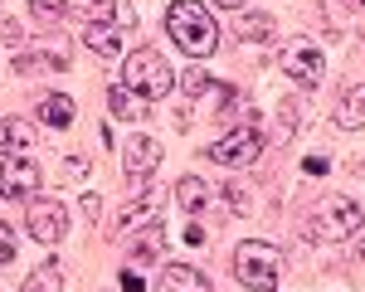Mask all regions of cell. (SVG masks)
Returning <instances> with one entry per match:
<instances>
[{"label": "cell", "instance_id": "obj_26", "mask_svg": "<svg viewBox=\"0 0 365 292\" xmlns=\"http://www.w3.org/2000/svg\"><path fill=\"white\" fill-rule=\"evenodd\" d=\"M302 171H307V175H327V156H307Z\"/></svg>", "mask_w": 365, "mask_h": 292}, {"label": "cell", "instance_id": "obj_8", "mask_svg": "<svg viewBox=\"0 0 365 292\" xmlns=\"http://www.w3.org/2000/svg\"><path fill=\"white\" fill-rule=\"evenodd\" d=\"M25 229L34 244H58L68 234V209L58 200H29V214H25Z\"/></svg>", "mask_w": 365, "mask_h": 292}, {"label": "cell", "instance_id": "obj_17", "mask_svg": "<svg viewBox=\"0 0 365 292\" xmlns=\"http://www.w3.org/2000/svg\"><path fill=\"white\" fill-rule=\"evenodd\" d=\"M39 122H49V127H68V122H73V98H63V93L39 98Z\"/></svg>", "mask_w": 365, "mask_h": 292}, {"label": "cell", "instance_id": "obj_7", "mask_svg": "<svg viewBox=\"0 0 365 292\" xmlns=\"http://www.w3.org/2000/svg\"><path fill=\"white\" fill-rule=\"evenodd\" d=\"M34 185H39V161L29 151L0 156V200H29Z\"/></svg>", "mask_w": 365, "mask_h": 292}, {"label": "cell", "instance_id": "obj_22", "mask_svg": "<svg viewBox=\"0 0 365 292\" xmlns=\"http://www.w3.org/2000/svg\"><path fill=\"white\" fill-rule=\"evenodd\" d=\"M180 88H185L190 98H200V93L210 88V73H205V68H185V73H180Z\"/></svg>", "mask_w": 365, "mask_h": 292}, {"label": "cell", "instance_id": "obj_19", "mask_svg": "<svg viewBox=\"0 0 365 292\" xmlns=\"http://www.w3.org/2000/svg\"><path fill=\"white\" fill-rule=\"evenodd\" d=\"M108 113L113 117H122V122H137L141 117V108H137V93H132V88H108Z\"/></svg>", "mask_w": 365, "mask_h": 292}, {"label": "cell", "instance_id": "obj_12", "mask_svg": "<svg viewBox=\"0 0 365 292\" xmlns=\"http://www.w3.org/2000/svg\"><path fill=\"white\" fill-rule=\"evenodd\" d=\"M175 200L185 204L190 214H205V209L215 204V185H210V180H200V175H180V185H175Z\"/></svg>", "mask_w": 365, "mask_h": 292}, {"label": "cell", "instance_id": "obj_28", "mask_svg": "<svg viewBox=\"0 0 365 292\" xmlns=\"http://www.w3.org/2000/svg\"><path fill=\"white\" fill-rule=\"evenodd\" d=\"M68 175H88V161H83V156H68Z\"/></svg>", "mask_w": 365, "mask_h": 292}, {"label": "cell", "instance_id": "obj_9", "mask_svg": "<svg viewBox=\"0 0 365 292\" xmlns=\"http://www.w3.org/2000/svg\"><path fill=\"white\" fill-rule=\"evenodd\" d=\"M122 166H127V175H132V180L151 175L156 166H161V146H156L151 137H146V132H141V137H132V142L122 146Z\"/></svg>", "mask_w": 365, "mask_h": 292}, {"label": "cell", "instance_id": "obj_27", "mask_svg": "<svg viewBox=\"0 0 365 292\" xmlns=\"http://www.w3.org/2000/svg\"><path fill=\"white\" fill-rule=\"evenodd\" d=\"M122 288H127V292H141V273H137V268H127V273H122Z\"/></svg>", "mask_w": 365, "mask_h": 292}, {"label": "cell", "instance_id": "obj_5", "mask_svg": "<svg viewBox=\"0 0 365 292\" xmlns=\"http://www.w3.org/2000/svg\"><path fill=\"white\" fill-rule=\"evenodd\" d=\"M205 156H210L215 166H229V171L253 166V161L263 156V132H258V127H234V132H225L215 146H205Z\"/></svg>", "mask_w": 365, "mask_h": 292}, {"label": "cell", "instance_id": "obj_18", "mask_svg": "<svg viewBox=\"0 0 365 292\" xmlns=\"http://www.w3.org/2000/svg\"><path fill=\"white\" fill-rule=\"evenodd\" d=\"M20 292H63V273H58V263H39V268L25 278V288H20Z\"/></svg>", "mask_w": 365, "mask_h": 292}, {"label": "cell", "instance_id": "obj_6", "mask_svg": "<svg viewBox=\"0 0 365 292\" xmlns=\"http://www.w3.org/2000/svg\"><path fill=\"white\" fill-rule=\"evenodd\" d=\"M278 68L297 88H317L322 73H327V58H322V49H317L312 39H287V44L278 49Z\"/></svg>", "mask_w": 365, "mask_h": 292}, {"label": "cell", "instance_id": "obj_31", "mask_svg": "<svg viewBox=\"0 0 365 292\" xmlns=\"http://www.w3.org/2000/svg\"><path fill=\"white\" fill-rule=\"evenodd\" d=\"M356 5H361V10H365V0H356Z\"/></svg>", "mask_w": 365, "mask_h": 292}, {"label": "cell", "instance_id": "obj_24", "mask_svg": "<svg viewBox=\"0 0 365 292\" xmlns=\"http://www.w3.org/2000/svg\"><path fill=\"white\" fill-rule=\"evenodd\" d=\"M10 259H15V229H10V224L0 219V268H5Z\"/></svg>", "mask_w": 365, "mask_h": 292}, {"label": "cell", "instance_id": "obj_10", "mask_svg": "<svg viewBox=\"0 0 365 292\" xmlns=\"http://www.w3.org/2000/svg\"><path fill=\"white\" fill-rule=\"evenodd\" d=\"M78 39H83L93 54H103V58L122 54V29H117L113 20H88V25H78Z\"/></svg>", "mask_w": 365, "mask_h": 292}, {"label": "cell", "instance_id": "obj_15", "mask_svg": "<svg viewBox=\"0 0 365 292\" xmlns=\"http://www.w3.org/2000/svg\"><path fill=\"white\" fill-rule=\"evenodd\" d=\"M29 122H15V117H0V156H15V151H29Z\"/></svg>", "mask_w": 365, "mask_h": 292}, {"label": "cell", "instance_id": "obj_30", "mask_svg": "<svg viewBox=\"0 0 365 292\" xmlns=\"http://www.w3.org/2000/svg\"><path fill=\"white\" fill-rule=\"evenodd\" d=\"M88 5H108V0H88Z\"/></svg>", "mask_w": 365, "mask_h": 292}, {"label": "cell", "instance_id": "obj_32", "mask_svg": "<svg viewBox=\"0 0 365 292\" xmlns=\"http://www.w3.org/2000/svg\"><path fill=\"white\" fill-rule=\"evenodd\" d=\"M0 5H5V0H0Z\"/></svg>", "mask_w": 365, "mask_h": 292}, {"label": "cell", "instance_id": "obj_13", "mask_svg": "<svg viewBox=\"0 0 365 292\" xmlns=\"http://www.w3.org/2000/svg\"><path fill=\"white\" fill-rule=\"evenodd\" d=\"M336 127H346V132H361L365 127V83H351L346 93H341Z\"/></svg>", "mask_w": 365, "mask_h": 292}, {"label": "cell", "instance_id": "obj_16", "mask_svg": "<svg viewBox=\"0 0 365 292\" xmlns=\"http://www.w3.org/2000/svg\"><path fill=\"white\" fill-rule=\"evenodd\" d=\"M161 249H166V229H161V219H151V224H141V239L132 244V263L156 259Z\"/></svg>", "mask_w": 365, "mask_h": 292}, {"label": "cell", "instance_id": "obj_20", "mask_svg": "<svg viewBox=\"0 0 365 292\" xmlns=\"http://www.w3.org/2000/svg\"><path fill=\"white\" fill-rule=\"evenodd\" d=\"M15 68L20 73H54V68H63V54H20Z\"/></svg>", "mask_w": 365, "mask_h": 292}, {"label": "cell", "instance_id": "obj_14", "mask_svg": "<svg viewBox=\"0 0 365 292\" xmlns=\"http://www.w3.org/2000/svg\"><path fill=\"white\" fill-rule=\"evenodd\" d=\"M151 219H156V195L146 190L141 200H132V204L117 209V234H132V229H141V224H151Z\"/></svg>", "mask_w": 365, "mask_h": 292}, {"label": "cell", "instance_id": "obj_2", "mask_svg": "<svg viewBox=\"0 0 365 292\" xmlns=\"http://www.w3.org/2000/svg\"><path fill=\"white\" fill-rule=\"evenodd\" d=\"M361 224H365L361 200H351V195H327V200L307 214V239H317V244H346V239L361 234Z\"/></svg>", "mask_w": 365, "mask_h": 292}, {"label": "cell", "instance_id": "obj_3", "mask_svg": "<svg viewBox=\"0 0 365 292\" xmlns=\"http://www.w3.org/2000/svg\"><path fill=\"white\" fill-rule=\"evenodd\" d=\"M122 88H132L146 103H161L170 88H175V73H170V63L161 58V49H132L127 63H122Z\"/></svg>", "mask_w": 365, "mask_h": 292}, {"label": "cell", "instance_id": "obj_11", "mask_svg": "<svg viewBox=\"0 0 365 292\" xmlns=\"http://www.w3.org/2000/svg\"><path fill=\"white\" fill-rule=\"evenodd\" d=\"M156 292H210V278L200 268H190V263H166Z\"/></svg>", "mask_w": 365, "mask_h": 292}, {"label": "cell", "instance_id": "obj_21", "mask_svg": "<svg viewBox=\"0 0 365 292\" xmlns=\"http://www.w3.org/2000/svg\"><path fill=\"white\" fill-rule=\"evenodd\" d=\"M239 34L244 39H268L273 34V15H244L239 20Z\"/></svg>", "mask_w": 365, "mask_h": 292}, {"label": "cell", "instance_id": "obj_4", "mask_svg": "<svg viewBox=\"0 0 365 292\" xmlns=\"http://www.w3.org/2000/svg\"><path fill=\"white\" fill-rule=\"evenodd\" d=\"M234 278L253 292H273L282 278V254L273 244H263V239H244L234 249Z\"/></svg>", "mask_w": 365, "mask_h": 292}, {"label": "cell", "instance_id": "obj_25", "mask_svg": "<svg viewBox=\"0 0 365 292\" xmlns=\"http://www.w3.org/2000/svg\"><path fill=\"white\" fill-rule=\"evenodd\" d=\"M0 39H5V44H20V39H25V25L5 20V25H0Z\"/></svg>", "mask_w": 365, "mask_h": 292}, {"label": "cell", "instance_id": "obj_1", "mask_svg": "<svg viewBox=\"0 0 365 292\" xmlns=\"http://www.w3.org/2000/svg\"><path fill=\"white\" fill-rule=\"evenodd\" d=\"M166 29L190 58H210L220 44V25L210 15V5H200V0H175L166 10Z\"/></svg>", "mask_w": 365, "mask_h": 292}, {"label": "cell", "instance_id": "obj_23", "mask_svg": "<svg viewBox=\"0 0 365 292\" xmlns=\"http://www.w3.org/2000/svg\"><path fill=\"white\" fill-rule=\"evenodd\" d=\"M29 10H34L39 20H58V15H63V0H29Z\"/></svg>", "mask_w": 365, "mask_h": 292}, {"label": "cell", "instance_id": "obj_29", "mask_svg": "<svg viewBox=\"0 0 365 292\" xmlns=\"http://www.w3.org/2000/svg\"><path fill=\"white\" fill-rule=\"evenodd\" d=\"M215 5H220V10H244L249 0H215Z\"/></svg>", "mask_w": 365, "mask_h": 292}]
</instances>
